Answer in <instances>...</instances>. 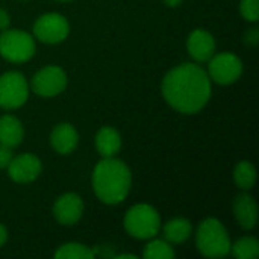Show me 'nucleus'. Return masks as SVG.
I'll list each match as a JSON object with an SVG mask.
<instances>
[{"label": "nucleus", "mask_w": 259, "mask_h": 259, "mask_svg": "<svg viewBox=\"0 0 259 259\" xmlns=\"http://www.w3.org/2000/svg\"><path fill=\"white\" fill-rule=\"evenodd\" d=\"M162 94L176 111L182 114H196L211 97V80L202 67L196 64H182L164 77Z\"/></svg>", "instance_id": "obj_1"}, {"label": "nucleus", "mask_w": 259, "mask_h": 259, "mask_svg": "<svg viewBox=\"0 0 259 259\" xmlns=\"http://www.w3.org/2000/svg\"><path fill=\"white\" fill-rule=\"evenodd\" d=\"M131 170L120 159L105 158L94 168V193L103 203L115 205L123 202L131 191Z\"/></svg>", "instance_id": "obj_2"}, {"label": "nucleus", "mask_w": 259, "mask_h": 259, "mask_svg": "<svg viewBox=\"0 0 259 259\" xmlns=\"http://www.w3.org/2000/svg\"><path fill=\"white\" fill-rule=\"evenodd\" d=\"M196 244L206 258H223L231 252V238L225 226L217 219H206L200 223Z\"/></svg>", "instance_id": "obj_3"}, {"label": "nucleus", "mask_w": 259, "mask_h": 259, "mask_svg": "<svg viewBox=\"0 0 259 259\" xmlns=\"http://www.w3.org/2000/svg\"><path fill=\"white\" fill-rule=\"evenodd\" d=\"M124 229L138 240H147L158 235L161 229V219L156 209L150 205H135L124 217Z\"/></svg>", "instance_id": "obj_4"}, {"label": "nucleus", "mask_w": 259, "mask_h": 259, "mask_svg": "<svg viewBox=\"0 0 259 259\" xmlns=\"http://www.w3.org/2000/svg\"><path fill=\"white\" fill-rule=\"evenodd\" d=\"M35 53L33 38L23 30H5L0 36V55L11 62H26Z\"/></svg>", "instance_id": "obj_5"}, {"label": "nucleus", "mask_w": 259, "mask_h": 259, "mask_svg": "<svg viewBox=\"0 0 259 259\" xmlns=\"http://www.w3.org/2000/svg\"><path fill=\"white\" fill-rule=\"evenodd\" d=\"M29 88L24 76L18 71H9L0 76V106L15 109L27 100Z\"/></svg>", "instance_id": "obj_6"}, {"label": "nucleus", "mask_w": 259, "mask_h": 259, "mask_svg": "<svg viewBox=\"0 0 259 259\" xmlns=\"http://www.w3.org/2000/svg\"><path fill=\"white\" fill-rule=\"evenodd\" d=\"M243 73V62L238 56L225 52L219 55H212L209 62V76L220 85H229L240 79Z\"/></svg>", "instance_id": "obj_7"}, {"label": "nucleus", "mask_w": 259, "mask_h": 259, "mask_svg": "<svg viewBox=\"0 0 259 259\" xmlns=\"http://www.w3.org/2000/svg\"><path fill=\"white\" fill-rule=\"evenodd\" d=\"M68 30L70 27L65 17L55 12L41 15L33 26L35 36L46 44H56L64 41L68 35Z\"/></svg>", "instance_id": "obj_8"}, {"label": "nucleus", "mask_w": 259, "mask_h": 259, "mask_svg": "<svg viewBox=\"0 0 259 259\" xmlns=\"http://www.w3.org/2000/svg\"><path fill=\"white\" fill-rule=\"evenodd\" d=\"M65 87H67L65 71L56 65L44 67L32 79V90L42 97H53L62 93Z\"/></svg>", "instance_id": "obj_9"}, {"label": "nucleus", "mask_w": 259, "mask_h": 259, "mask_svg": "<svg viewBox=\"0 0 259 259\" xmlns=\"http://www.w3.org/2000/svg\"><path fill=\"white\" fill-rule=\"evenodd\" d=\"M41 161L30 153L20 155L17 158H12L8 164V171L12 181L18 184H27L35 181L41 173Z\"/></svg>", "instance_id": "obj_10"}, {"label": "nucleus", "mask_w": 259, "mask_h": 259, "mask_svg": "<svg viewBox=\"0 0 259 259\" xmlns=\"http://www.w3.org/2000/svg\"><path fill=\"white\" fill-rule=\"evenodd\" d=\"M82 212H83L82 199L77 194H71V193L61 196L53 206L55 219L65 226H71L77 223L82 217Z\"/></svg>", "instance_id": "obj_11"}, {"label": "nucleus", "mask_w": 259, "mask_h": 259, "mask_svg": "<svg viewBox=\"0 0 259 259\" xmlns=\"http://www.w3.org/2000/svg\"><path fill=\"white\" fill-rule=\"evenodd\" d=\"M214 50H215V41L209 32L203 29H197L190 35L188 52L196 61L199 62L209 61L214 55Z\"/></svg>", "instance_id": "obj_12"}, {"label": "nucleus", "mask_w": 259, "mask_h": 259, "mask_svg": "<svg viewBox=\"0 0 259 259\" xmlns=\"http://www.w3.org/2000/svg\"><path fill=\"white\" fill-rule=\"evenodd\" d=\"M234 212L243 229H253L258 222V205L249 194H240L234 203Z\"/></svg>", "instance_id": "obj_13"}, {"label": "nucleus", "mask_w": 259, "mask_h": 259, "mask_svg": "<svg viewBox=\"0 0 259 259\" xmlns=\"http://www.w3.org/2000/svg\"><path fill=\"white\" fill-rule=\"evenodd\" d=\"M77 140H79L77 132L70 123L58 124L52 131V135H50L52 147L61 155H67V153L73 152L77 146Z\"/></svg>", "instance_id": "obj_14"}, {"label": "nucleus", "mask_w": 259, "mask_h": 259, "mask_svg": "<svg viewBox=\"0 0 259 259\" xmlns=\"http://www.w3.org/2000/svg\"><path fill=\"white\" fill-rule=\"evenodd\" d=\"M96 147L103 158H114L121 149L120 134L114 127H102L96 135Z\"/></svg>", "instance_id": "obj_15"}, {"label": "nucleus", "mask_w": 259, "mask_h": 259, "mask_svg": "<svg viewBox=\"0 0 259 259\" xmlns=\"http://www.w3.org/2000/svg\"><path fill=\"white\" fill-rule=\"evenodd\" d=\"M24 137V129L18 118L12 115H3L0 118V143L8 147H17Z\"/></svg>", "instance_id": "obj_16"}, {"label": "nucleus", "mask_w": 259, "mask_h": 259, "mask_svg": "<svg viewBox=\"0 0 259 259\" xmlns=\"http://www.w3.org/2000/svg\"><path fill=\"white\" fill-rule=\"evenodd\" d=\"M164 235L168 243L181 244L191 235V223L185 219H173L164 226Z\"/></svg>", "instance_id": "obj_17"}, {"label": "nucleus", "mask_w": 259, "mask_h": 259, "mask_svg": "<svg viewBox=\"0 0 259 259\" xmlns=\"http://www.w3.org/2000/svg\"><path fill=\"white\" fill-rule=\"evenodd\" d=\"M234 179L240 188L250 190L256 182V170H255L253 164L249 161L238 162V165L235 167V171H234Z\"/></svg>", "instance_id": "obj_18"}, {"label": "nucleus", "mask_w": 259, "mask_h": 259, "mask_svg": "<svg viewBox=\"0 0 259 259\" xmlns=\"http://www.w3.org/2000/svg\"><path fill=\"white\" fill-rule=\"evenodd\" d=\"M94 250L79 243H68L58 249L55 256L58 259H91L94 258Z\"/></svg>", "instance_id": "obj_19"}, {"label": "nucleus", "mask_w": 259, "mask_h": 259, "mask_svg": "<svg viewBox=\"0 0 259 259\" xmlns=\"http://www.w3.org/2000/svg\"><path fill=\"white\" fill-rule=\"evenodd\" d=\"M231 250L238 259H253L259 255V243L253 237H244L231 246Z\"/></svg>", "instance_id": "obj_20"}, {"label": "nucleus", "mask_w": 259, "mask_h": 259, "mask_svg": "<svg viewBox=\"0 0 259 259\" xmlns=\"http://www.w3.org/2000/svg\"><path fill=\"white\" fill-rule=\"evenodd\" d=\"M144 258L146 259H171L175 258L173 247L162 240H155L149 243L144 249Z\"/></svg>", "instance_id": "obj_21"}, {"label": "nucleus", "mask_w": 259, "mask_h": 259, "mask_svg": "<svg viewBox=\"0 0 259 259\" xmlns=\"http://www.w3.org/2000/svg\"><path fill=\"white\" fill-rule=\"evenodd\" d=\"M241 14L249 21H258L259 18V0H243L241 5Z\"/></svg>", "instance_id": "obj_22"}, {"label": "nucleus", "mask_w": 259, "mask_h": 259, "mask_svg": "<svg viewBox=\"0 0 259 259\" xmlns=\"http://www.w3.org/2000/svg\"><path fill=\"white\" fill-rule=\"evenodd\" d=\"M11 159H12V150H11V147H8V146H5V144L0 143V168L8 167V164L11 162Z\"/></svg>", "instance_id": "obj_23"}, {"label": "nucleus", "mask_w": 259, "mask_h": 259, "mask_svg": "<svg viewBox=\"0 0 259 259\" xmlns=\"http://www.w3.org/2000/svg\"><path fill=\"white\" fill-rule=\"evenodd\" d=\"M259 41V30L258 27H252L247 33H246V42L250 46H256Z\"/></svg>", "instance_id": "obj_24"}, {"label": "nucleus", "mask_w": 259, "mask_h": 259, "mask_svg": "<svg viewBox=\"0 0 259 259\" xmlns=\"http://www.w3.org/2000/svg\"><path fill=\"white\" fill-rule=\"evenodd\" d=\"M9 23H11V20H9L8 12L5 9H0V30L8 29L9 27Z\"/></svg>", "instance_id": "obj_25"}, {"label": "nucleus", "mask_w": 259, "mask_h": 259, "mask_svg": "<svg viewBox=\"0 0 259 259\" xmlns=\"http://www.w3.org/2000/svg\"><path fill=\"white\" fill-rule=\"evenodd\" d=\"M6 240H8V232H6L5 226L0 223V247L6 243Z\"/></svg>", "instance_id": "obj_26"}, {"label": "nucleus", "mask_w": 259, "mask_h": 259, "mask_svg": "<svg viewBox=\"0 0 259 259\" xmlns=\"http://www.w3.org/2000/svg\"><path fill=\"white\" fill-rule=\"evenodd\" d=\"M164 2H165V5H168V6H171V8L179 6V5L182 3V0H164Z\"/></svg>", "instance_id": "obj_27"}, {"label": "nucleus", "mask_w": 259, "mask_h": 259, "mask_svg": "<svg viewBox=\"0 0 259 259\" xmlns=\"http://www.w3.org/2000/svg\"><path fill=\"white\" fill-rule=\"evenodd\" d=\"M117 258H118V259H126V258L135 259V258H137V256H135V255H127V253H124V255H118Z\"/></svg>", "instance_id": "obj_28"}]
</instances>
